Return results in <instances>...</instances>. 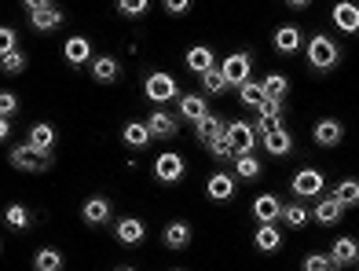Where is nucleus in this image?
Here are the masks:
<instances>
[{"instance_id": "nucleus-1", "label": "nucleus", "mask_w": 359, "mask_h": 271, "mask_svg": "<svg viewBox=\"0 0 359 271\" xmlns=\"http://www.w3.org/2000/svg\"><path fill=\"white\" fill-rule=\"evenodd\" d=\"M337 62H341V48L326 37V34H316L312 41H308V67H312L316 74L337 70Z\"/></svg>"}, {"instance_id": "nucleus-2", "label": "nucleus", "mask_w": 359, "mask_h": 271, "mask_svg": "<svg viewBox=\"0 0 359 271\" xmlns=\"http://www.w3.org/2000/svg\"><path fill=\"white\" fill-rule=\"evenodd\" d=\"M11 165L19 169V172H48L55 165V158L52 154H41V151H34L29 143H19V147H11Z\"/></svg>"}, {"instance_id": "nucleus-3", "label": "nucleus", "mask_w": 359, "mask_h": 271, "mask_svg": "<svg viewBox=\"0 0 359 271\" xmlns=\"http://www.w3.org/2000/svg\"><path fill=\"white\" fill-rule=\"evenodd\" d=\"M143 95L151 103H169V99H180V85H176V77L172 74H165V70H158V74H151L147 77V85H143Z\"/></svg>"}, {"instance_id": "nucleus-4", "label": "nucleus", "mask_w": 359, "mask_h": 271, "mask_svg": "<svg viewBox=\"0 0 359 271\" xmlns=\"http://www.w3.org/2000/svg\"><path fill=\"white\" fill-rule=\"evenodd\" d=\"M323 187H326V180H323V172H316V169H301L297 176H293V183H290V190H293L301 202H304V198H319Z\"/></svg>"}, {"instance_id": "nucleus-5", "label": "nucleus", "mask_w": 359, "mask_h": 271, "mask_svg": "<svg viewBox=\"0 0 359 271\" xmlns=\"http://www.w3.org/2000/svg\"><path fill=\"white\" fill-rule=\"evenodd\" d=\"M154 176H158V183H180V180H184V158H180L176 151L158 154V162H154Z\"/></svg>"}, {"instance_id": "nucleus-6", "label": "nucleus", "mask_w": 359, "mask_h": 271, "mask_svg": "<svg viewBox=\"0 0 359 271\" xmlns=\"http://www.w3.org/2000/svg\"><path fill=\"white\" fill-rule=\"evenodd\" d=\"M250 67H253L250 52H235V55L224 59V74H227V81H231V88H242L250 81Z\"/></svg>"}, {"instance_id": "nucleus-7", "label": "nucleus", "mask_w": 359, "mask_h": 271, "mask_svg": "<svg viewBox=\"0 0 359 271\" xmlns=\"http://www.w3.org/2000/svg\"><path fill=\"white\" fill-rule=\"evenodd\" d=\"M283 114H286L283 103H275V99L260 103V118H257V125H253V129L260 132V139H264L268 132H275V129H283Z\"/></svg>"}, {"instance_id": "nucleus-8", "label": "nucleus", "mask_w": 359, "mask_h": 271, "mask_svg": "<svg viewBox=\"0 0 359 271\" xmlns=\"http://www.w3.org/2000/svg\"><path fill=\"white\" fill-rule=\"evenodd\" d=\"M227 139L235 143L238 154H246V151L253 154V147L260 143V132L253 129V125H246V121H231V125H227Z\"/></svg>"}, {"instance_id": "nucleus-9", "label": "nucleus", "mask_w": 359, "mask_h": 271, "mask_svg": "<svg viewBox=\"0 0 359 271\" xmlns=\"http://www.w3.org/2000/svg\"><path fill=\"white\" fill-rule=\"evenodd\" d=\"M330 19L341 34H359V4H352V0H337Z\"/></svg>"}, {"instance_id": "nucleus-10", "label": "nucleus", "mask_w": 359, "mask_h": 271, "mask_svg": "<svg viewBox=\"0 0 359 271\" xmlns=\"http://www.w3.org/2000/svg\"><path fill=\"white\" fill-rule=\"evenodd\" d=\"M114 235H118L121 246H140L143 238H147V224H143V220H136V216H125V220L114 224Z\"/></svg>"}, {"instance_id": "nucleus-11", "label": "nucleus", "mask_w": 359, "mask_h": 271, "mask_svg": "<svg viewBox=\"0 0 359 271\" xmlns=\"http://www.w3.org/2000/svg\"><path fill=\"white\" fill-rule=\"evenodd\" d=\"M253 216H257V224H279L283 220V202L275 195H260L253 202Z\"/></svg>"}, {"instance_id": "nucleus-12", "label": "nucleus", "mask_w": 359, "mask_h": 271, "mask_svg": "<svg viewBox=\"0 0 359 271\" xmlns=\"http://www.w3.org/2000/svg\"><path fill=\"white\" fill-rule=\"evenodd\" d=\"M217 136H227V121H220L217 114H205L202 121H194V139H198L202 147H209Z\"/></svg>"}, {"instance_id": "nucleus-13", "label": "nucleus", "mask_w": 359, "mask_h": 271, "mask_svg": "<svg viewBox=\"0 0 359 271\" xmlns=\"http://www.w3.org/2000/svg\"><path fill=\"white\" fill-rule=\"evenodd\" d=\"M147 129H151V136H154V139H176L180 121H176L172 114H165V110H154V114L147 118Z\"/></svg>"}, {"instance_id": "nucleus-14", "label": "nucleus", "mask_w": 359, "mask_h": 271, "mask_svg": "<svg viewBox=\"0 0 359 271\" xmlns=\"http://www.w3.org/2000/svg\"><path fill=\"white\" fill-rule=\"evenodd\" d=\"M316 143H319V147H337V143L341 139H345V125H341V121H334V118H323L319 125H316Z\"/></svg>"}, {"instance_id": "nucleus-15", "label": "nucleus", "mask_w": 359, "mask_h": 271, "mask_svg": "<svg viewBox=\"0 0 359 271\" xmlns=\"http://www.w3.org/2000/svg\"><path fill=\"white\" fill-rule=\"evenodd\" d=\"M341 216H345V205H341L334 195L319 198V202H316V209H312V220H316V224H337Z\"/></svg>"}, {"instance_id": "nucleus-16", "label": "nucleus", "mask_w": 359, "mask_h": 271, "mask_svg": "<svg viewBox=\"0 0 359 271\" xmlns=\"http://www.w3.org/2000/svg\"><path fill=\"white\" fill-rule=\"evenodd\" d=\"M205 195L213 202H231L235 198V176H227V172H213L205 183Z\"/></svg>"}, {"instance_id": "nucleus-17", "label": "nucleus", "mask_w": 359, "mask_h": 271, "mask_svg": "<svg viewBox=\"0 0 359 271\" xmlns=\"http://www.w3.org/2000/svg\"><path fill=\"white\" fill-rule=\"evenodd\" d=\"M81 220L85 224H92V228H100V224H107L110 220V202L100 195V198H88L85 205H81Z\"/></svg>"}, {"instance_id": "nucleus-18", "label": "nucleus", "mask_w": 359, "mask_h": 271, "mask_svg": "<svg viewBox=\"0 0 359 271\" xmlns=\"http://www.w3.org/2000/svg\"><path fill=\"white\" fill-rule=\"evenodd\" d=\"M301 48H304V41H301L297 26H279V29H275V52L293 55V52H301Z\"/></svg>"}, {"instance_id": "nucleus-19", "label": "nucleus", "mask_w": 359, "mask_h": 271, "mask_svg": "<svg viewBox=\"0 0 359 271\" xmlns=\"http://www.w3.org/2000/svg\"><path fill=\"white\" fill-rule=\"evenodd\" d=\"M161 242H165L172 253L176 249H187L191 246V224H187V220H172V224L165 228V235H161Z\"/></svg>"}, {"instance_id": "nucleus-20", "label": "nucleus", "mask_w": 359, "mask_h": 271, "mask_svg": "<svg viewBox=\"0 0 359 271\" xmlns=\"http://www.w3.org/2000/svg\"><path fill=\"white\" fill-rule=\"evenodd\" d=\"M62 52H67L70 67H85V62L92 59V41L88 37H70L67 44H62Z\"/></svg>"}, {"instance_id": "nucleus-21", "label": "nucleus", "mask_w": 359, "mask_h": 271, "mask_svg": "<svg viewBox=\"0 0 359 271\" xmlns=\"http://www.w3.org/2000/svg\"><path fill=\"white\" fill-rule=\"evenodd\" d=\"M260 143H264V151H268L271 158H286V154H293V136H290L286 129H275V132H268Z\"/></svg>"}, {"instance_id": "nucleus-22", "label": "nucleus", "mask_w": 359, "mask_h": 271, "mask_svg": "<svg viewBox=\"0 0 359 271\" xmlns=\"http://www.w3.org/2000/svg\"><path fill=\"white\" fill-rule=\"evenodd\" d=\"M118 74H121V62L114 59V55L92 59V77H95L100 85H114V81H118Z\"/></svg>"}, {"instance_id": "nucleus-23", "label": "nucleus", "mask_w": 359, "mask_h": 271, "mask_svg": "<svg viewBox=\"0 0 359 271\" xmlns=\"http://www.w3.org/2000/svg\"><path fill=\"white\" fill-rule=\"evenodd\" d=\"M330 257L337 260V267H348V264H359V242L355 238H337L334 242V249H330Z\"/></svg>"}, {"instance_id": "nucleus-24", "label": "nucleus", "mask_w": 359, "mask_h": 271, "mask_svg": "<svg viewBox=\"0 0 359 271\" xmlns=\"http://www.w3.org/2000/svg\"><path fill=\"white\" fill-rule=\"evenodd\" d=\"M253 246H257L260 253H275V249H283V235H279V228H275V224H260V228H257V235H253Z\"/></svg>"}, {"instance_id": "nucleus-25", "label": "nucleus", "mask_w": 359, "mask_h": 271, "mask_svg": "<svg viewBox=\"0 0 359 271\" xmlns=\"http://www.w3.org/2000/svg\"><path fill=\"white\" fill-rule=\"evenodd\" d=\"M29 147H34V151H41V154H52V147H55V129H52V125H34V129H29Z\"/></svg>"}, {"instance_id": "nucleus-26", "label": "nucleus", "mask_w": 359, "mask_h": 271, "mask_svg": "<svg viewBox=\"0 0 359 271\" xmlns=\"http://www.w3.org/2000/svg\"><path fill=\"white\" fill-rule=\"evenodd\" d=\"M213 67H217L213 48L198 44V48H191V52H187V70H194V74H205V70H213Z\"/></svg>"}, {"instance_id": "nucleus-27", "label": "nucleus", "mask_w": 359, "mask_h": 271, "mask_svg": "<svg viewBox=\"0 0 359 271\" xmlns=\"http://www.w3.org/2000/svg\"><path fill=\"white\" fill-rule=\"evenodd\" d=\"M205 114H209L205 95H180V118H187V121H202Z\"/></svg>"}, {"instance_id": "nucleus-28", "label": "nucleus", "mask_w": 359, "mask_h": 271, "mask_svg": "<svg viewBox=\"0 0 359 271\" xmlns=\"http://www.w3.org/2000/svg\"><path fill=\"white\" fill-rule=\"evenodd\" d=\"M121 139L128 143V147H147L154 136H151V129H147V121H128L121 129Z\"/></svg>"}, {"instance_id": "nucleus-29", "label": "nucleus", "mask_w": 359, "mask_h": 271, "mask_svg": "<svg viewBox=\"0 0 359 271\" xmlns=\"http://www.w3.org/2000/svg\"><path fill=\"white\" fill-rule=\"evenodd\" d=\"M260 85H264V95H268V99H275V103H283L286 95H290V77L286 74H268Z\"/></svg>"}, {"instance_id": "nucleus-30", "label": "nucleus", "mask_w": 359, "mask_h": 271, "mask_svg": "<svg viewBox=\"0 0 359 271\" xmlns=\"http://www.w3.org/2000/svg\"><path fill=\"white\" fill-rule=\"evenodd\" d=\"M202 88H205V95H224L227 88H231V81H227L224 67H213V70H205V74H202Z\"/></svg>"}, {"instance_id": "nucleus-31", "label": "nucleus", "mask_w": 359, "mask_h": 271, "mask_svg": "<svg viewBox=\"0 0 359 271\" xmlns=\"http://www.w3.org/2000/svg\"><path fill=\"white\" fill-rule=\"evenodd\" d=\"M4 224H8L11 231H26L29 224H34V213H29L26 205L15 202V205H8V209H4Z\"/></svg>"}, {"instance_id": "nucleus-32", "label": "nucleus", "mask_w": 359, "mask_h": 271, "mask_svg": "<svg viewBox=\"0 0 359 271\" xmlns=\"http://www.w3.org/2000/svg\"><path fill=\"white\" fill-rule=\"evenodd\" d=\"M34 271H62V253H59V249H52V246L37 249V257H34Z\"/></svg>"}, {"instance_id": "nucleus-33", "label": "nucleus", "mask_w": 359, "mask_h": 271, "mask_svg": "<svg viewBox=\"0 0 359 271\" xmlns=\"http://www.w3.org/2000/svg\"><path fill=\"white\" fill-rule=\"evenodd\" d=\"M334 198L345 205V209H355V205H359V180H341L334 187Z\"/></svg>"}, {"instance_id": "nucleus-34", "label": "nucleus", "mask_w": 359, "mask_h": 271, "mask_svg": "<svg viewBox=\"0 0 359 271\" xmlns=\"http://www.w3.org/2000/svg\"><path fill=\"white\" fill-rule=\"evenodd\" d=\"M62 19H67V15H62L59 8H48V11H37V15H29V22H34V29H59L62 26Z\"/></svg>"}, {"instance_id": "nucleus-35", "label": "nucleus", "mask_w": 359, "mask_h": 271, "mask_svg": "<svg viewBox=\"0 0 359 271\" xmlns=\"http://www.w3.org/2000/svg\"><path fill=\"white\" fill-rule=\"evenodd\" d=\"M235 172L242 180H257L260 176V162H257V154H235Z\"/></svg>"}, {"instance_id": "nucleus-36", "label": "nucleus", "mask_w": 359, "mask_h": 271, "mask_svg": "<svg viewBox=\"0 0 359 271\" xmlns=\"http://www.w3.org/2000/svg\"><path fill=\"white\" fill-rule=\"evenodd\" d=\"M308 220H312V213H308L301 202H293V205H283V224H290V228H297V231H301V228L308 224Z\"/></svg>"}, {"instance_id": "nucleus-37", "label": "nucleus", "mask_w": 359, "mask_h": 271, "mask_svg": "<svg viewBox=\"0 0 359 271\" xmlns=\"http://www.w3.org/2000/svg\"><path fill=\"white\" fill-rule=\"evenodd\" d=\"M238 99L246 103V106H257V110H260V103L268 99V95H264V85H257V81H246V85L238 88Z\"/></svg>"}, {"instance_id": "nucleus-38", "label": "nucleus", "mask_w": 359, "mask_h": 271, "mask_svg": "<svg viewBox=\"0 0 359 271\" xmlns=\"http://www.w3.org/2000/svg\"><path fill=\"white\" fill-rule=\"evenodd\" d=\"M301 267L304 271H337V260L330 257V253H308Z\"/></svg>"}, {"instance_id": "nucleus-39", "label": "nucleus", "mask_w": 359, "mask_h": 271, "mask_svg": "<svg viewBox=\"0 0 359 271\" xmlns=\"http://www.w3.org/2000/svg\"><path fill=\"white\" fill-rule=\"evenodd\" d=\"M0 70H4L8 77L11 74H22L26 70V55L22 52H0Z\"/></svg>"}, {"instance_id": "nucleus-40", "label": "nucleus", "mask_w": 359, "mask_h": 271, "mask_svg": "<svg viewBox=\"0 0 359 271\" xmlns=\"http://www.w3.org/2000/svg\"><path fill=\"white\" fill-rule=\"evenodd\" d=\"M209 154H213L217 158V162H227V158H235L238 151H235V143L231 139H227V136H217L213 143H209V147H205Z\"/></svg>"}, {"instance_id": "nucleus-41", "label": "nucleus", "mask_w": 359, "mask_h": 271, "mask_svg": "<svg viewBox=\"0 0 359 271\" xmlns=\"http://www.w3.org/2000/svg\"><path fill=\"white\" fill-rule=\"evenodd\" d=\"M147 11H151V0H118V15L125 19H140Z\"/></svg>"}, {"instance_id": "nucleus-42", "label": "nucleus", "mask_w": 359, "mask_h": 271, "mask_svg": "<svg viewBox=\"0 0 359 271\" xmlns=\"http://www.w3.org/2000/svg\"><path fill=\"white\" fill-rule=\"evenodd\" d=\"M0 44H4L0 52H19V37H15V29H11V26L0 29Z\"/></svg>"}, {"instance_id": "nucleus-43", "label": "nucleus", "mask_w": 359, "mask_h": 271, "mask_svg": "<svg viewBox=\"0 0 359 271\" xmlns=\"http://www.w3.org/2000/svg\"><path fill=\"white\" fill-rule=\"evenodd\" d=\"M0 114H4L8 121H11V114H19V99H15L11 92H4V95H0Z\"/></svg>"}, {"instance_id": "nucleus-44", "label": "nucleus", "mask_w": 359, "mask_h": 271, "mask_svg": "<svg viewBox=\"0 0 359 271\" xmlns=\"http://www.w3.org/2000/svg\"><path fill=\"white\" fill-rule=\"evenodd\" d=\"M161 4H165L169 15H184V11H191V0H161Z\"/></svg>"}, {"instance_id": "nucleus-45", "label": "nucleus", "mask_w": 359, "mask_h": 271, "mask_svg": "<svg viewBox=\"0 0 359 271\" xmlns=\"http://www.w3.org/2000/svg\"><path fill=\"white\" fill-rule=\"evenodd\" d=\"M22 4H26V11H29V15H37V11H48V8H55L52 0H22Z\"/></svg>"}, {"instance_id": "nucleus-46", "label": "nucleus", "mask_w": 359, "mask_h": 271, "mask_svg": "<svg viewBox=\"0 0 359 271\" xmlns=\"http://www.w3.org/2000/svg\"><path fill=\"white\" fill-rule=\"evenodd\" d=\"M286 4H290L293 11H301V8H308V4H312V0H286Z\"/></svg>"}, {"instance_id": "nucleus-47", "label": "nucleus", "mask_w": 359, "mask_h": 271, "mask_svg": "<svg viewBox=\"0 0 359 271\" xmlns=\"http://www.w3.org/2000/svg\"><path fill=\"white\" fill-rule=\"evenodd\" d=\"M118 271H136V267H118Z\"/></svg>"}, {"instance_id": "nucleus-48", "label": "nucleus", "mask_w": 359, "mask_h": 271, "mask_svg": "<svg viewBox=\"0 0 359 271\" xmlns=\"http://www.w3.org/2000/svg\"><path fill=\"white\" fill-rule=\"evenodd\" d=\"M172 271H184V267H172Z\"/></svg>"}]
</instances>
